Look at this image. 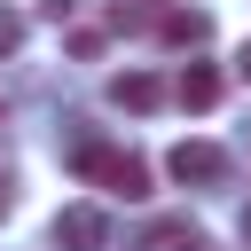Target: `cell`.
<instances>
[{"label": "cell", "mask_w": 251, "mask_h": 251, "mask_svg": "<svg viewBox=\"0 0 251 251\" xmlns=\"http://www.w3.org/2000/svg\"><path fill=\"white\" fill-rule=\"evenodd\" d=\"M39 16H47V24H71V16H78V0H39Z\"/></svg>", "instance_id": "9"}, {"label": "cell", "mask_w": 251, "mask_h": 251, "mask_svg": "<svg viewBox=\"0 0 251 251\" xmlns=\"http://www.w3.org/2000/svg\"><path fill=\"white\" fill-rule=\"evenodd\" d=\"M165 173H173L180 188H220V180H227V149H220V141H180V149L165 157Z\"/></svg>", "instance_id": "2"}, {"label": "cell", "mask_w": 251, "mask_h": 251, "mask_svg": "<svg viewBox=\"0 0 251 251\" xmlns=\"http://www.w3.org/2000/svg\"><path fill=\"white\" fill-rule=\"evenodd\" d=\"M110 102H118V110H157V102H165V78H157V71H118V78H110Z\"/></svg>", "instance_id": "7"}, {"label": "cell", "mask_w": 251, "mask_h": 251, "mask_svg": "<svg viewBox=\"0 0 251 251\" xmlns=\"http://www.w3.org/2000/svg\"><path fill=\"white\" fill-rule=\"evenodd\" d=\"M8 212H16V173L0 165V220H8Z\"/></svg>", "instance_id": "10"}, {"label": "cell", "mask_w": 251, "mask_h": 251, "mask_svg": "<svg viewBox=\"0 0 251 251\" xmlns=\"http://www.w3.org/2000/svg\"><path fill=\"white\" fill-rule=\"evenodd\" d=\"M55 243L63 251H110V212L102 204H63L55 212Z\"/></svg>", "instance_id": "3"}, {"label": "cell", "mask_w": 251, "mask_h": 251, "mask_svg": "<svg viewBox=\"0 0 251 251\" xmlns=\"http://www.w3.org/2000/svg\"><path fill=\"white\" fill-rule=\"evenodd\" d=\"M16 47H24V16H8V8H0V55H16Z\"/></svg>", "instance_id": "8"}, {"label": "cell", "mask_w": 251, "mask_h": 251, "mask_svg": "<svg viewBox=\"0 0 251 251\" xmlns=\"http://www.w3.org/2000/svg\"><path fill=\"white\" fill-rule=\"evenodd\" d=\"M78 173H86L94 188L126 196V204H141V196H149V165H141L133 149H110V141H86V149H78Z\"/></svg>", "instance_id": "1"}, {"label": "cell", "mask_w": 251, "mask_h": 251, "mask_svg": "<svg viewBox=\"0 0 251 251\" xmlns=\"http://www.w3.org/2000/svg\"><path fill=\"white\" fill-rule=\"evenodd\" d=\"M220 94H227V78H220L212 63H188V71L173 78V102H180V110H212Z\"/></svg>", "instance_id": "5"}, {"label": "cell", "mask_w": 251, "mask_h": 251, "mask_svg": "<svg viewBox=\"0 0 251 251\" xmlns=\"http://www.w3.org/2000/svg\"><path fill=\"white\" fill-rule=\"evenodd\" d=\"M126 251H212V243H204V227H196V220L165 212V220H149V227H141Z\"/></svg>", "instance_id": "4"}, {"label": "cell", "mask_w": 251, "mask_h": 251, "mask_svg": "<svg viewBox=\"0 0 251 251\" xmlns=\"http://www.w3.org/2000/svg\"><path fill=\"white\" fill-rule=\"evenodd\" d=\"M235 71H243V78H251V39H243V55H235Z\"/></svg>", "instance_id": "11"}, {"label": "cell", "mask_w": 251, "mask_h": 251, "mask_svg": "<svg viewBox=\"0 0 251 251\" xmlns=\"http://www.w3.org/2000/svg\"><path fill=\"white\" fill-rule=\"evenodd\" d=\"M243 243H251V212H243Z\"/></svg>", "instance_id": "12"}, {"label": "cell", "mask_w": 251, "mask_h": 251, "mask_svg": "<svg viewBox=\"0 0 251 251\" xmlns=\"http://www.w3.org/2000/svg\"><path fill=\"white\" fill-rule=\"evenodd\" d=\"M0 118H8V94H0Z\"/></svg>", "instance_id": "13"}, {"label": "cell", "mask_w": 251, "mask_h": 251, "mask_svg": "<svg viewBox=\"0 0 251 251\" xmlns=\"http://www.w3.org/2000/svg\"><path fill=\"white\" fill-rule=\"evenodd\" d=\"M157 39H165V47H204V39H212V16H204V8H165V16H157Z\"/></svg>", "instance_id": "6"}]
</instances>
